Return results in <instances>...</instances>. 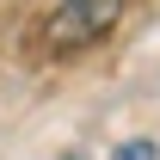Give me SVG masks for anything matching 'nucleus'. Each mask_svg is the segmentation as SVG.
<instances>
[{
	"label": "nucleus",
	"instance_id": "f257e3e1",
	"mask_svg": "<svg viewBox=\"0 0 160 160\" xmlns=\"http://www.w3.org/2000/svg\"><path fill=\"white\" fill-rule=\"evenodd\" d=\"M129 12V0H56V12L43 19V49L49 56H80L117 31V19Z\"/></svg>",
	"mask_w": 160,
	"mask_h": 160
},
{
	"label": "nucleus",
	"instance_id": "f03ea898",
	"mask_svg": "<svg viewBox=\"0 0 160 160\" xmlns=\"http://www.w3.org/2000/svg\"><path fill=\"white\" fill-rule=\"evenodd\" d=\"M111 160H160V148H154L148 136H142V142H123V148H117Z\"/></svg>",
	"mask_w": 160,
	"mask_h": 160
}]
</instances>
